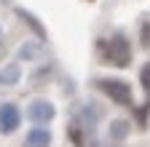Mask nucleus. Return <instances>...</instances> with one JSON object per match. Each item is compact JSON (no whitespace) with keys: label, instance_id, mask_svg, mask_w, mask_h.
Returning <instances> with one entry per match:
<instances>
[{"label":"nucleus","instance_id":"nucleus-3","mask_svg":"<svg viewBox=\"0 0 150 147\" xmlns=\"http://www.w3.org/2000/svg\"><path fill=\"white\" fill-rule=\"evenodd\" d=\"M30 118H32L38 126H46V123L54 118V104L46 102V99H38L35 104H30Z\"/></svg>","mask_w":150,"mask_h":147},{"label":"nucleus","instance_id":"nucleus-6","mask_svg":"<svg viewBox=\"0 0 150 147\" xmlns=\"http://www.w3.org/2000/svg\"><path fill=\"white\" fill-rule=\"evenodd\" d=\"M110 139H115V142H121V139H126L129 136V120H112V126H110Z\"/></svg>","mask_w":150,"mask_h":147},{"label":"nucleus","instance_id":"nucleus-5","mask_svg":"<svg viewBox=\"0 0 150 147\" xmlns=\"http://www.w3.org/2000/svg\"><path fill=\"white\" fill-rule=\"evenodd\" d=\"M27 147H48L51 144V134L46 131V128H32V131L27 134Z\"/></svg>","mask_w":150,"mask_h":147},{"label":"nucleus","instance_id":"nucleus-7","mask_svg":"<svg viewBox=\"0 0 150 147\" xmlns=\"http://www.w3.org/2000/svg\"><path fill=\"white\" fill-rule=\"evenodd\" d=\"M19 16H22V19H24V22H27V24H30V27H32L38 35H40V38H46V30L35 22V16H30V13H27V11H22V8H19Z\"/></svg>","mask_w":150,"mask_h":147},{"label":"nucleus","instance_id":"nucleus-2","mask_svg":"<svg viewBox=\"0 0 150 147\" xmlns=\"http://www.w3.org/2000/svg\"><path fill=\"white\" fill-rule=\"evenodd\" d=\"M97 86H99V91H105V94L115 102V104H121V107H129V104H131V88H129L126 80L102 78V80H97Z\"/></svg>","mask_w":150,"mask_h":147},{"label":"nucleus","instance_id":"nucleus-1","mask_svg":"<svg viewBox=\"0 0 150 147\" xmlns=\"http://www.w3.org/2000/svg\"><path fill=\"white\" fill-rule=\"evenodd\" d=\"M102 59H105V64H112V67H129L131 64V46H129V38L123 32H115L102 46Z\"/></svg>","mask_w":150,"mask_h":147},{"label":"nucleus","instance_id":"nucleus-4","mask_svg":"<svg viewBox=\"0 0 150 147\" xmlns=\"http://www.w3.org/2000/svg\"><path fill=\"white\" fill-rule=\"evenodd\" d=\"M16 126H19V110H16V104H3V107H0V131L11 134V131H16Z\"/></svg>","mask_w":150,"mask_h":147},{"label":"nucleus","instance_id":"nucleus-9","mask_svg":"<svg viewBox=\"0 0 150 147\" xmlns=\"http://www.w3.org/2000/svg\"><path fill=\"white\" fill-rule=\"evenodd\" d=\"M139 78H142V88H145V94H147V99H150V62H147V64L142 67Z\"/></svg>","mask_w":150,"mask_h":147},{"label":"nucleus","instance_id":"nucleus-10","mask_svg":"<svg viewBox=\"0 0 150 147\" xmlns=\"http://www.w3.org/2000/svg\"><path fill=\"white\" fill-rule=\"evenodd\" d=\"M16 78H19V67L11 64V67L3 72V83H16Z\"/></svg>","mask_w":150,"mask_h":147},{"label":"nucleus","instance_id":"nucleus-11","mask_svg":"<svg viewBox=\"0 0 150 147\" xmlns=\"http://www.w3.org/2000/svg\"><path fill=\"white\" fill-rule=\"evenodd\" d=\"M35 51H38V46H24V48H22V56H32Z\"/></svg>","mask_w":150,"mask_h":147},{"label":"nucleus","instance_id":"nucleus-8","mask_svg":"<svg viewBox=\"0 0 150 147\" xmlns=\"http://www.w3.org/2000/svg\"><path fill=\"white\" fill-rule=\"evenodd\" d=\"M139 40H142V48H145V51H150V19H147V22H142Z\"/></svg>","mask_w":150,"mask_h":147}]
</instances>
